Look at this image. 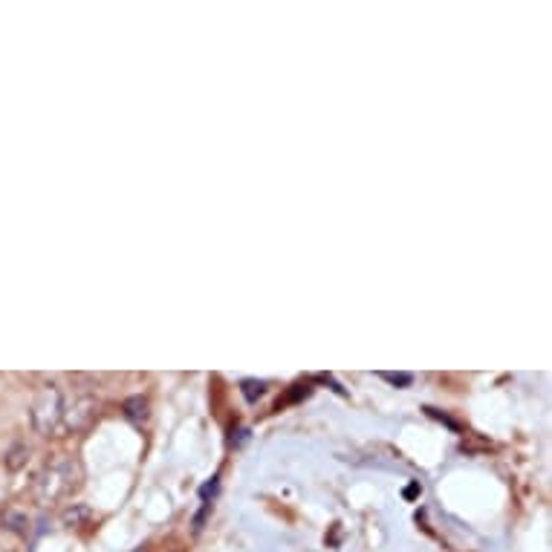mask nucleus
I'll use <instances>...</instances> for the list:
<instances>
[{"mask_svg": "<svg viewBox=\"0 0 552 552\" xmlns=\"http://www.w3.org/2000/svg\"><path fill=\"white\" fill-rule=\"evenodd\" d=\"M78 463H73L70 457H55L44 472L38 477V486H35V494L41 503H55L58 498H64L67 492H73L78 486Z\"/></svg>", "mask_w": 552, "mask_h": 552, "instance_id": "nucleus-1", "label": "nucleus"}, {"mask_svg": "<svg viewBox=\"0 0 552 552\" xmlns=\"http://www.w3.org/2000/svg\"><path fill=\"white\" fill-rule=\"evenodd\" d=\"M64 408H67V399L61 393V388H55V384H47L44 391L38 393L35 405H32V422L38 428V434H55L64 422Z\"/></svg>", "mask_w": 552, "mask_h": 552, "instance_id": "nucleus-2", "label": "nucleus"}, {"mask_svg": "<svg viewBox=\"0 0 552 552\" xmlns=\"http://www.w3.org/2000/svg\"><path fill=\"white\" fill-rule=\"evenodd\" d=\"M93 417H95V399L93 396H81V399H76L73 405L67 402L61 428H67V431H78V428H84Z\"/></svg>", "mask_w": 552, "mask_h": 552, "instance_id": "nucleus-3", "label": "nucleus"}, {"mask_svg": "<svg viewBox=\"0 0 552 552\" xmlns=\"http://www.w3.org/2000/svg\"><path fill=\"white\" fill-rule=\"evenodd\" d=\"M90 506H84V503H73V506H67L64 512H61V523L67 529H78V527H84V523L90 520Z\"/></svg>", "mask_w": 552, "mask_h": 552, "instance_id": "nucleus-4", "label": "nucleus"}, {"mask_svg": "<svg viewBox=\"0 0 552 552\" xmlns=\"http://www.w3.org/2000/svg\"><path fill=\"white\" fill-rule=\"evenodd\" d=\"M125 417L130 419V422H145L148 419V399L145 396H130V399H125Z\"/></svg>", "mask_w": 552, "mask_h": 552, "instance_id": "nucleus-5", "label": "nucleus"}, {"mask_svg": "<svg viewBox=\"0 0 552 552\" xmlns=\"http://www.w3.org/2000/svg\"><path fill=\"white\" fill-rule=\"evenodd\" d=\"M3 527H6L9 532L26 535V532H30V518H26L23 512H18V509H9V512L3 515Z\"/></svg>", "mask_w": 552, "mask_h": 552, "instance_id": "nucleus-6", "label": "nucleus"}, {"mask_svg": "<svg viewBox=\"0 0 552 552\" xmlns=\"http://www.w3.org/2000/svg\"><path fill=\"white\" fill-rule=\"evenodd\" d=\"M30 460V448L26 446H15L9 454H6V468H12V472H18V468Z\"/></svg>", "mask_w": 552, "mask_h": 552, "instance_id": "nucleus-7", "label": "nucleus"}, {"mask_svg": "<svg viewBox=\"0 0 552 552\" xmlns=\"http://www.w3.org/2000/svg\"><path fill=\"white\" fill-rule=\"evenodd\" d=\"M264 391H266V382H255V379L243 382V396L249 399V402H255L257 396H264Z\"/></svg>", "mask_w": 552, "mask_h": 552, "instance_id": "nucleus-8", "label": "nucleus"}, {"mask_svg": "<svg viewBox=\"0 0 552 552\" xmlns=\"http://www.w3.org/2000/svg\"><path fill=\"white\" fill-rule=\"evenodd\" d=\"M391 384H411V373H382Z\"/></svg>", "mask_w": 552, "mask_h": 552, "instance_id": "nucleus-9", "label": "nucleus"}, {"mask_svg": "<svg viewBox=\"0 0 552 552\" xmlns=\"http://www.w3.org/2000/svg\"><path fill=\"white\" fill-rule=\"evenodd\" d=\"M217 492V477H211V483H205V486H203V501H209V494H214Z\"/></svg>", "mask_w": 552, "mask_h": 552, "instance_id": "nucleus-10", "label": "nucleus"}, {"mask_svg": "<svg viewBox=\"0 0 552 552\" xmlns=\"http://www.w3.org/2000/svg\"><path fill=\"white\" fill-rule=\"evenodd\" d=\"M133 552H148V549H145V547H139V549H133Z\"/></svg>", "mask_w": 552, "mask_h": 552, "instance_id": "nucleus-11", "label": "nucleus"}]
</instances>
